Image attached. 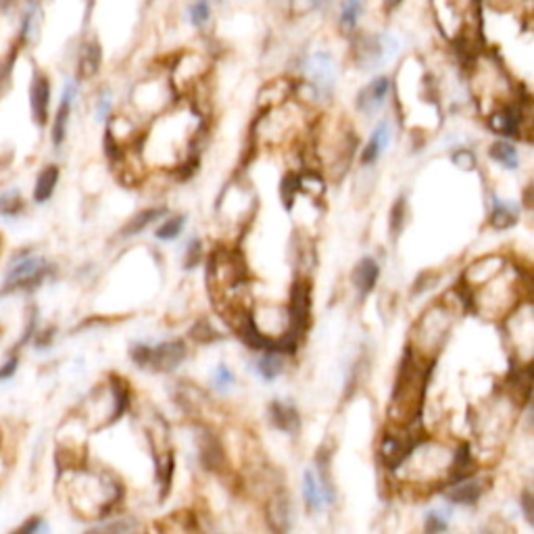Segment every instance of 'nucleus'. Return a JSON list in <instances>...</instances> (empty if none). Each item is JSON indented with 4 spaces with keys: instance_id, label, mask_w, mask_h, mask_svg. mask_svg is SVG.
<instances>
[{
    "instance_id": "obj_1",
    "label": "nucleus",
    "mask_w": 534,
    "mask_h": 534,
    "mask_svg": "<svg viewBox=\"0 0 534 534\" xmlns=\"http://www.w3.org/2000/svg\"><path fill=\"white\" fill-rule=\"evenodd\" d=\"M46 272H48V263L42 257L13 259L11 270L7 274V280L0 292L7 294V292H15V290H32L42 284Z\"/></svg>"
},
{
    "instance_id": "obj_2",
    "label": "nucleus",
    "mask_w": 534,
    "mask_h": 534,
    "mask_svg": "<svg viewBox=\"0 0 534 534\" xmlns=\"http://www.w3.org/2000/svg\"><path fill=\"white\" fill-rule=\"evenodd\" d=\"M50 80L44 71H34L32 84H30V113L32 121L38 128H44L48 124L50 115Z\"/></svg>"
},
{
    "instance_id": "obj_30",
    "label": "nucleus",
    "mask_w": 534,
    "mask_h": 534,
    "mask_svg": "<svg viewBox=\"0 0 534 534\" xmlns=\"http://www.w3.org/2000/svg\"><path fill=\"white\" fill-rule=\"evenodd\" d=\"M301 186H303V180L299 178V176H286L284 180H282V200L286 202V207H290L292 205V198H294V194L301 190Z\"/></svg>"
},
{
    "instance_id": "obj_39",
    "label": "nucleus",
    "mask_w": 534,
    "mask_h": 534,
    "mask_svg": "<svg viewBox=\"0 0 534 534\" xmlns=\"http://www.w3.org/2000/svg\"><path fill=\"white\" fill-rule=\"evenodd\" d=\"M132 357H134V361H136V363H140V365H146V363H148V359H150V347H144V345H138V347H134V349H132Z\"/></svg>"
},
{
    "instance_id": "obj_36",
    "label": "nucleus",
    "mask_w": 534,
    "mask_h": 534,
    "mask_svg": "<svg viewBox=\"0 0 534 534\" xmlns=\"http://www.w3.org/2000/svg\"><path fill=\"white\" fill-rule=\"evenodd\" d=\"M111 111V96L109 92H104L102 96H98V102H96V119H104L106 115H109Z\"/></svg>"
},
{
    "instance_id": "obj_21",
    "label": "nucleus",
    "mask_w": 534,
    "mask_h": 534,
    "mask_svg": "<svg viewBox=\"0 0 534 534\" xmlns=\"http://www.w3.org/2000/svg\"><path fill=\"white\" fill-rule=\"evenodd\" d=\"M267 518H270V524H272L274 530L286 532V528H288V503L284 501V497L272 499L270 509H267Z\"/></svg>"
},
{
    "instance_id": "obj_33",
    "label": "nucleus",
    "mask_w": 534,
    "mask_h": 534,
    "mask_svg": "<svg viewBox=\"0 0 534 534\" xmlns=\"http://www.w3.org/2000/svg\"><path fill=\"white\" fill-rule=\"evenodd\" d=\"M42 526H44V522L36 515V518H30L23 524H19L11 534H40Z\"/></svg>"
},
{
    "instance_id": "obj_18",
    "label": "nucleus",
    "mask_w": 534,
    "mask_h": 534,
    "mask_svg": "<svg viewBox=\"0 0 534 534\" xmlns=\"http://www.w3.org/2000/svg\"><path fill=\"white\" fill-rule=\"evenodd\" d=\"M40 15V7L38 3H30L23 11V17H21V30H19V44H27L34 36H36V30H38V17Z\"/></svg>"
},
{
    "instance_id": "obj_26",
    "label": "nucleus",
    "mask_w": 534,
    "mask_h": 534,
    "mask_svg": "<svg viewBox=\"0 0 534 534\" xmlns=\"http://www.w3.org/2000/svg\"><path fill=\"white\" fill-rule=\"evenodd\" d=\"M200 449H202V461H205V465H209V467H218L220 463H222V449H220V445H218V441H216V437L213 434H205V439H202V443H200Z\"/></svg>"
},
{
    "instance_id": "obj_22",
    "label": "nucleus",
    "mask_w": 534,
    "mask_h": 534,
    "mask_svg": "<svg viewBox=\"0 0 534 534\" xmlns=\"http://www.w3.org/2000/svg\"><path fill=\"white\" fill-rule=\"evenodd\" d=\"M409 451V445L405 441H401L399 437H386L382 441V455H384V461L386 463H399L403 461V457L407 455Z\"/></svg>"
},
{
    "instance_id": "obj_35",
    "label": "nucleus",
    "mask_w": 534,
    "mask_h": 534,
    "mask_svg": "<svg viewBox=\"0 0 534 534\" xmlns=\"http://www.w3.org/2000/svg\"><path fill=\"white\" fill-rule=\"evenodd\" d=\"M453 163L461 170H474L476 167V156L469 150H457L453 154Z\"/></svg>"
},
{
    "instance_id": "obj_9",
    "label": "nucleus",
    "mask_w": 534,
    "mask_h": 534,
    "mask_svg": "<svg viewBox=\"0 0 534 534\" xmlns=\"http://www.w3.org/2000/svg\"><path fill=\"white\" fill-rule=\"evenodd\" d=\"M520 109L515 106H501L497 113H493L489 117L491 128L501 134V136H509V138H518L520 136Z\"/></svg>"
},
{
    "instance_id": "obj_24",
    "label": "nucleus",
    "mask_w": 534,
    "mask_h": 534,
    "mask_svg": "<svg viewBox=\"0 0 534 534\" xmlns=\"http://www.w3.org/2000/svg\"><path fill=\"white\" fill-rule=\"evenodd\" d=\"M518 222V213L513 207L505 205V202H497L495 209H493V216H491V224L497 228V230H507L511 228L513 224Z\"/></svg>"
},
{
    "instance_id": "obj_37",
    "label": "nucleus",
    "mask_w": 534,
    "mask_h": 534,
    "mask_svg": "<svg viewBox=\"0 0 534 534\" xmlns=\"http://www.w3.org/2000/svg\"><path fill=\"white\" fill-rule=\"evenodd\" d=\"M234 382V373L226 367V365H220L218 367V373H216V386L218 388H226Z\"/></svg>"
},
{
    "instance_id": "obj_40",
    "label": "nucleus",
    "mask_w": 534,
    "mask_h": 534,
    "mask_svg": "<svg viewBox=\"0 0 534 534\" xmlns=\"http://www.w3.org/2000/svg\"><path fill=\"white\" fill-rule=\"evenodd\" d=\"M200 259V242L198 240H192V244L188 246V261H186V267H194Z\"/></svg>"
},
{
    "instance_id": "obj_42",
    "label": "nucleus",
    "mask_w": 534,
    "mask_h": 534,
    "mask_svg": "<svg viewBox=\"0 0 534 534\" xmlns=\"http://www.w3.org/2000/svg\"><path fill=\"white\" fill-rule=\"evenodd\" d=\"M401 3H403V0H382V7H384L386 13H393L395 9L401 7Z\"/></svg>"
},
{
    "instance_id": "obj_27",
    "label": "nucleus",
    "mask_w": 534,
    "mask_h": 534,
    "mask_svg": "<svg viewBox=\"0 0 534 534\" xmlns=\"http://www.w3.org/2000/svg\"><path fill=\"white\" fill-rule=\"evenodd\" d=\"M282 369V359L276 355H267L259 361V373L265 380H274Z\"/></svg>"
},
{
    "instance_id": "obj_16",
    "label": "nucleus",
    "mask_w": 534,
    "mask_h": 534,
    "mask_svg": "<svg viewBox=\"0 0 534 534\" xmlns=\"http://www.w3.org/2000/svg\"><path fill=\"white\" fill-rule=\"evenodd\" d=\"M480 495H483V485H480V480L472 478L461 483L459 487H455L449 493V499L457 505H474L480 499Z\"/></svg>"
},
{
    "instance_id": "obj_5",
    "label": "nucleus",
    "mask_w": 534,
    "mask_h": 534,
    "mask_svg": "<svg viewBox=\"0 0 534 534\" xmlns=\"http://www.w3.org/2000/svg\"><path fill=\"white\" fill-rule=\"evenodd\" d=\"M391 92V80L386 76H380L376 80H371L359 94H357V109L365 115L376 113L378 109H382L386 96Z\"/></svg>"
},
{
    "instance_id": "obj_11",
    "label": "nucleus",
    "mask_w": 534,
    "mask_h": 534,
    "mask_svg": "<svg viewBox=\"0 0 534 534\" xmlns=\"http://www.w3.org/2000/svg\"><path fill=\"white\" fill-rule=\"evenodd\" d=\"M307 317H309V288L305 284L297 282L292 288V299H290V324H292L294 332L307 324Z\"/></svg>"
},
{
    "instance_id": "obj_4",
    "label": "nucleus",
    "mask_w": 534,
    "mask_h": 534,
    "mask_svg": "<svg viewBox=\"0 0 534 534\" xmlns=\"http://www.w3.org/2000/svg\"><path fill=\"white\" fill-rule=\"evenodd\" d=\"M395 52V42L388 36H376V38H365L359 48V59L357 63L363 69H373L382 63H386Z\"/></svg>"
},
{
    "instance_id": "obj_15",
    "label": "nucleus",
    "mask_w": 534,
    "mask_h": 534,
    "mask_svg": "<svg viewBox=\"0 0 534 534\" xmlns=\"http://www.w3.org/2000/svg\"><path fill=\"white\" fill-rule=\"evenodd\" d=\"M489 154L505 170H518L520 167V154H518V148L511 142L497 140L495 144H491Z\"/></svg>"
},
{
    "instance_id": "obj_32",
    "label": "nucleus",
    "mask_w": 534,
    "mask_h": 534,
    "mask_svg": "<svg viewBox=\"0 0 534 534\" xmlns=\"http://www.w3.org/2000/svg\"><path fill=\"white\" fill-rule=\"evenodd\" d=\"M447 530V520L439 513H430L426 520V534H443Z\"/></svg>"
},
{
    "instance_id": "obj_10",
    "label": "nucleus",
    "mask_w": 534,
    "mask_h": 534,
    "mask_svg": "<svg viewBox=\"0 0 534 534\" xmlns=\"http://www.w3.org/2000/svg\"><path fill=\"white\" fill-rule=\"evenodd\" d=\"M100 61H102V50L98 46L96 40H90L82 46L80 52V61H78V78L80 80H88L92 76L98 73L100 69Z\"/></svg>"
},
{
    "instance_id": "obj_8",
    "label": "nucleus",
    "mask_w": 534,
    "mask_h": 534,
    "mask_svg": "<svg viewBox=\"0 0 534 534\" xmlns=\"http://www.w3.org/2000/svg\"><path fill=\"white\" fill-rule=\"evenodd\" d=\"M391 138H393L391 124H388L386 119H382V121L376 126V130L371 132V136H369V140H367V144H365V148H363V152H361V163H363V165L376 163L378 159H380V154L388 148Z\"/></svg>"
},
{
    "instance_id": "obj_34",
    "label": "nucleus",
    "mask_w": 534,
    "mask_h": 534,
    "mask_svg": "<svg viewBox=\"0 0 534 534\" xmlns=\"http://www.w3.org/2000/svg\"><path fill=\"white\" fill-rule=\"evenodd\" d=\"M403 216H405V198H399L393 207V218H391L393 234H397L403 228Z\"/></svg>"
},
{
    "instance_id": "obj_6",
    "label": "nucleus",
    "mask_w": 534,
    "mask_h": 534,
    "mask_svg": "<svg viewBox=\"0 0 534 534\" xmlns=\"http://www.w3.org/2000/svg\"><path fill=\"white\" fill-rule=\"evenodd\" d=\"M309 76L311 86L317 92H330L336 82V65L328 52H317V55L309 61Z\"/></svg>"
},
{
    "instance_id": "obj_25",
    "label": "nucleus",
    "mask_w": 534,
    "mask_h": 534,
    "mask_svg": "<svg viewBox=\"0 0 534 534\" xmlns=\"http://www.w3.org/2000/svg\"><path fill=\"white\" fill-rule=\"evenodd\" d=\"M15 61H17V46H13L11 52H7V55L3 57V61H0V96H5L7 90L11 88Z\"/></svg>"
},
{
    "instance_id": "obj_31",
    "label": "nucleus",
    "mask_w": 534,
    "mask_h": 534,
    "mask_svg": "<svg viewBox=\"0 0 534 534\" xmlns=\"http://www.w3.org/2000/svg\"><path fill=\"white\" fill-rule=\"evenodd\" d=\"M128 530H132V522L130 520H119V522H111V524L98 526V528L90 530L88 534H126Z\"/></svg>"
},
{
    "instance_id": "obj_28",
    "label": "nucleus",
    "mask_w": 534,
    "mask_h": 534,
    "mask_svg": "<svg viewBox=\"0 0 534 534\" xmlns=\"http://www.w3.org/2000/svg\"><path fill=\"white\" fill-rule=\"evenodd\" d=\"M184 222H186L184 216H176V218L167 220L161 228L156 230V238H161V240H174V238L182 232Z\"/></svg>"
},
{
    "instance_id": "obj_14",
    "label": "nucleus",
    "mask_w": 534,
    "mask_h": 534,
    "mask_svg": "<svg viewBox=\"0 0 534 534\" xmlns=\"http://www.w3.org/2000/svg\"><path fill=\"white\" fill-rule=\"evenodd\" d=\"M270 413H272V421L278 426L280 430H286V432H297L299 430L301 419H299V413H297L294 407L284 405V403H274Z\"/></svg>"
},
{
    "instance_id": "obj_13",
    "label": "nucleus",
    "mask_w": 534,
    "mask_h": 534,
    "mask_svg": "<svg viewBox=\"0 0 534 534\" xmlns=\"http://www.w3.org/2000/svg\"><path fill=\"white\" fill-rule=\"evenodd\" d=\"M378 276H380V267H378V263L367 257V259H363V261L355 267V272H353V282H355V286L359 288L361 294H367L373 286H376Z\"/></svg>"
},
{
    "instance_id": "obj_29",
    "label": "nucleus",
    "mask_w": 534,
    "mask_h": 534,
    "mask_svg": "<svg viewBox=\"0 0 534 534\" xmlns=\"http://www.w3.org/2000/svg\"><path fill=\"white\" fill-rule=\"evenodd\" d=\"M211 17V7L207 0H196V3L190 7V23L194 27H202Z\"/></svg>"
},
{
    "instance_id": "obj_43",
    "label": "nucleus",
    "mask_w": 534,
    "mask_h": 534,
    "mask_svg": "<svg viewBox=\"0 0 534 534\" xmlns=\"http://www.w3.org/2000/svg\"><path fill=\"white\" fill-rule=\"evenodd\" d=\"M15 3V0H0V7H3V9H7V7H11Z\"/></svg>"
},
{
    "instance_id": "obj_41",
    "label": "nucleus",
    "mask_w": 534,
    "mask_h": 534,
    "mask_svg": "<svg viewBox=\"0 0 534 534\" xmlns=\"http://www.w3.org/2000/svg\"><path fill=\"white\" fill-rule=\"evenodd\" d=\"M15 369H17V357H11L9 361H5L3 367H0V380H3V378H11L13 373H15Z\"/></svg>"
},
{
    "instance_id": "obj_19",
    "label": "nucleus",
    "mask_w": 534,
    "mask_h": 534,
    "mask_svg": "<svg viewBox=\"0 0 534 534\" xmlns=\"http://www.w3.org/2000/svg\"><path fill=\"white\" fill-rule=\"evenodd\" d=\"M361 9H363V3L361 0H345L343 7H340V19H338V25L345 34H351L359 21V15H361Z\"/></svg>"
},
{
    "instance_id": "obj_20",
    "label": "nucleus",
    "mask_w": 534,
    "mask_h": 534,
    "mask_svg": "<svg viewBox=\"0 0 534 534\" xmlns=\"http://www.w3.org/2000/svg\"><path fill=\"white\" fill-rule=\"evenodd\" d=\"M303 495H305V503H307V507H309L311 511L319 509V507H322V503L326 501V499H324V491H322V487H319V483L313 478L311 472L305 474Z\"/></svg>"
},
{
    "instance_id": "obj_38",
    "label": "nucleus",
    "mask_w": 534,
    "mask_h": 534,
    "mask_svg": "<svg viewBox=\"0 0 534 534\" xmlns=\"http://www.w3.org/2000/svg\"><path fill=\"white\" fill-rule=\"evenodd\" d=\"M192 336L194 338H198L200 343H207V340H213V338H216V332H213L211 330V326L209 324H198L196 328H194V332H192Z\"/></svg>"
},
{
    "instance_id": "obj_12",
    "label": "nucleus",
    "mask_w": 534,
    "mask_h": 534,
    "mask_svg": "<svg viewBox=\"0 0 534 534\" xmlns=\"http://www.w3.org/2000/svg\"><path fill=\"white\" fill-rule=\"evenodd\" d=\"M59 167L57 165H46L42 167V172L38 174L36 178V184H34V200L38 205L46 202L52 194H55L57 190V184H59Z\"/></svg>"
},
{
    "instance_id": "obj_3",
    "label": "nucleus",
    "mask_w": 534,
    "mask_h": 534,
    "mask_svg": "<svg viewBox=\"0 0 534 534\" xmlns=\"http://www.w3.org/2000/svg\"><path fill=\"white\" fill-rule=\"evenodd\" d=\"M76 96H78V84L67 82L63 88L61 100H59V109L55 113V119H52V128H50V140L55 148H59L67 140V130H69V119H71Z\"/></svg>"
},
{
    "instance_id": "obj_23",
    "label": "nucleus",
    "mask_w": 534,
    "mask_h": 534,
    "mask_svg": "<svg viewBox=\"0 0 534 534\" xmlns=\"http://www.w3.org/2000/svg\"><path fill=\"white\" fill-rule=\"evenodd\" d=\"M25 202L23 196L19 194V190H9L0 194V216L3 218H15L23 211Z\"/></svg>"
},
{
    "instance_id": "obj_7",
    "label": "nucleus",
    "mask_w": 534,
    "mask_h": 534,
    "mask_svg": "<svg viewBox=\"0 0 534 534\" xmlns=\"http://www.w3.org/2000/svg\"><path fill=\"white\" fill-rule=\"evenodd\" d=\"M184 357H186V347H184L182 340L163 343V345H159L156 349H150L148 365H152L159 371H170L176 365H180Z\"/></svg>"
},
{
    "instance_id": "obj_17",
    "label": "nucleus",
    "mask_w": 534,
    "mask_h": 534,
    "mask_svg": "<svg viewBox=\"0 0 534 534\" xmlns=\"http://www.w3.org/2000/svg\"><path fill=\"white\" fill-rule=\"evenodd\" d=\"M161 216H165V209H161V207L140 211L136 218H132V220L126 224V228L121 230V236H134V234H140L146 226H150L152 222H156Z\"/></svg>"
}]
</instances>
